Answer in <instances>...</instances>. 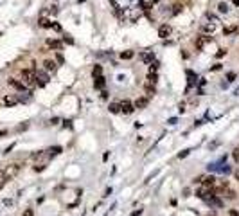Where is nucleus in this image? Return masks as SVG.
<instances>
[{
    "label": "nucleus",
    "instance_id": "obj_1",
    "mask_svg": "<svg viewBox=\"0 0 239 216\" xmlns=\"http://www.w3.org/2000/svg\"><path fill=\"white\" fill-rule=\"evenodd\" d=\"M20 78V81L25 87H34L36 85V69H22Z\"/></svg>",
    "mask_w": 239,
    "mask_h": 216
},
{
    "label": "nucleus",
    "instance_id": "obj_2",
    "mask_svg": "<svg viewBox=\"0 0 239 216\" xmlns=\"http://www.w3.org/2000/svg\"><path fill=\"white\" fill-rule=\"evenodd\" d=\"M210 41H212V36H210V34H201V36H198V38H196L194 45H196V49H198V51H201V49H203L207 43H210Z\"/></svg>",
    "mask_w": 239,
    "mask_h": 216
},
{
    "label": "nucleus",
    "instance_id": "obj_3",
    "mask_svg": "<svg viewBox=\"0 0 239 216\" xmlns=\"http://www.w3.org/2000/svg\"><path fill=\"white\" fill-rule=\"evenodd\" d=\"M120 112L126 114V115H128V114H133V112H135V104H133L130 99H124V101L120 103Z\"/></svg>",
    "mask_w": 239,
    "mask_h": 216
},
{
    "label": "nucleus",
    "instance_id": "obj_4",
    "mask_svg": "<svg viewBox=\"0 0 239 216\" xmlns=\"http://www.w3.org/2000/svg\"><path fill=\"white\" fill-rule=\"evenodd\" d=\"M7 85L9 87H13V88H16L18 92H27V87L22 83L20 79H15V78H9L7 79Z\"/></svg>",
    "mask_w": 239,
    "mask_h": 216
},
{
    "label": "nucleus",
    "instance_id": "obj_5",
    "mask_svg": "<svg viewBox=\"0 0 239 216\" xmlns=\"http://www.w3.org/2000/svg\"><path fill=\"white\" fill-rule=\"evenodd\" d=\"M49 83V74L45 70H36V85L38 87H45Z\"/></svg>",
    "mask_w": 239,
    "mask_h": 216
},
{
    "label": "nucleus",
    "instance_id": "obj_6",
    "mask_svg": "<svg viewBox=\"0 0 239 216\" xmlns=\"http://www.w3.org/2000/svg\"><path fill=\"white\" fill-rule=\"evenodd\" d=\"M5 175H7V178H13V177H16L18 175V171H20V164H9L5 169Z\"/></svg>",
    "mask_w": 239,
    "mask_h": 216
},
{
    "label": "nucleus",
    "instance_id": "obj_7",
    "mask_svg": "<svg viewBox=\"0 0 239 216\" xmlns=\"http://www.w3.org/2000/svg\"><path fill=\"white\" fill-rule=\"evenodd\" d=\"M0 103L5 104V106H15V104L18 103V96H11V94H7V96H4V97L0 99Z\"/></svg>",
    "mask_w": 239,
    "mask_h": 216
},
{
    "label": "nucleus",
    "instance_id": "obj_8",
    "mask_svg": "<svg viewBox=\"0 0 239 216\" xmlns=\"http://www.w3.org/2000/svg\"><path fill=\"white\" fill-rule=\"evenodd\" d=\"M171 31H173V29H171V25H169V23H162V25L158 27V36L162 40H165L169 34H171Z\"/></svg>",
    "mask_w": 239,
    "mask_h": 216
},
{
    "label": "nucleus",
    "instance_id": "obj_9",
    "mask_svg": "<svg viewBox=\"0 0 239 216\" xmlns=\"http://www.w3.org/2000/svg\"><path fill=\"white\" fill-rule=\"evenodd\" d=\"M187 74V78H189V85H187V90H191L192 87H196V83H198V76L192 72V70H187L185 72Z\"/></svg>",
    "mask_w": 239,
    "mask_h": 216
},
{
    "label": "nucleus",
    "instance_id": "obj_10",
    "mask_svg": "<svg viewBox=\"0 0 239 216\" xmlns=\"http://www.w3.org/2000/svg\"><path fill=\"white\" fill-rule=\"evenodd\" d=\"M43 67H45L47 72H54V70L58 69V65H56L54 59H45V61H43Z\"/></svg>",
    "mask_w": 239,
    "mask_h": 216
},
{
    "label": "nucleus",
    "instance_id": "obj_11",
    "mask_svg": "<svg viewBox=\"0 0 239 216\" xmlns=\"http://www.w3.org/2000/svg\"><path fill=\"white\" fill-rule=\"evenodd\" d=\"M216 180H218V178L214 177V175H210V177H203V182H201V184H203V187H214V186H216Z\"/></svg>",
    "mask_w": 239,
    "mask_h": 216
},
{
    "label": "nucleus",
    "instance_id": "obj_12",
    "mask_svg": "<svg viewBox=\"0 0 239 216\" xmlns=\"http://www.w3.org/2000/svg\"><path fill=\"white\" fill-rule=\"evenodd\" d=\"M104 85H106V79H104L102 74L94 76V87H95V88H104Z\"/></svg>",
    "mask_w": 239,
    "mask_h": 216
},
{
    "label": "nucleus",
    "instance_id": "obj_13",
    "mask_svg": "<svg viewBox=\"0 0 239 216\" xmlns=\"http://www.w3.org/2000/svg\"><path fill=\"white\" fill-rule=\"evenodd\" d=\"M47 45L50 47V49H56V51H60L61 47H63V41L61 40H47Z\"/></svg>",
    "mask_w": 239,
    "mask_h": 216
},
{
    "label": "nucleus",
    "instance_id": "obj_14",
    "mask_svg": "<svg viewBox=\"0 0 239 216\" xmlns=\"http://www.w3.org/2000/svg\"><path fill=\"white\" fill-rule=\"evenodd\" d=\"M147 103H149V97H139L133 104H135V108H146Z\"/></svg>",
    "mask_w": 239,
    "mask_h": 216
},
{
    "label": "nucleus",
    "instance_id": "obj_15",
    "mask_svg": "<svg viewBox=\"0 0 239 216\" xmlns=\"http://www.w3.org/2000/svg\"><path fill=\"white\" fill-rule=\"evenodd\" d=\"M223 197L227 198V200H236V198H237V193L227 187V189H223Z\"/></svg>",
    "mask_w": 239,
    "mask_h": 216
},
{
    "label": "nucleus",
    "instance_id": "obj_16",
    "mask_svg": "<svg viewBox=\"0 0 239 216\" xmlns=\"http://www.w3.org/2000/svg\"><path fill=\"white\" fill-rule=\"evenodd\" d=\"M140 59H142L144 63H147V65H149V63L155 59V54H153V52H142V54H140Z\"/></svg>",
    "mask_w": 239,
    "mask_h": 216
},
{
    "label": "nucleus",
    "instance_id": "obj_17",
    "mask_svg": "<svg viewBox=\"0 0 239 216\" xmlns=\"http://www.w3.org/2000/svg\"><path fill=\"white\" fill-rule=\"evenodd\" d=\"M38 23H40V27H43V29H52V22L49 18H45V16H41V18L38 20Z\"/></svg>",
    "mask_w": 239,
    "mask_h": 216
},
{
    "label": "nucleus",
    "instance_id": "obj_18",
    "mask_svg": "<svg viewBox=\"0 0 239 216\" xmlns=\"http://www.w3.org/2000/svg\"><path fill=\"white\" fill-rule=\"evenodd\" d=\"M146 79H147L149 85H157V81H158V74H157V72H147Z\"/></svg>",
    "mask_w": 239,
    "mask_h": 216
},
{
    "label": "nucleus",
    "instance_id": "obj_19",
    "mask_svg": "<svg viewBox=\"0 0 239 216\" xmlns=\"http://www.w3.org/2000/svg\"><path fill=\"white\" fill-rule=\"evenodd\" d=\"M47 151H49V157H56V155H60L61 151H63V148H61V146H52V148H49Z\"/></svg>",
    "mask_w": 239,
    "mask_h": 216
},
{
    "label": "nucleus",
    "instance_id": "obj_20",
    "mask_svg": "<svg viewBox=\"0 0 239 216\" xmlns=\"http://www.w3.org/2000/svg\"><path fill=\"white\" fill-rule=\"evenodd\" d=\"M237 25H228V27H225V29H223V34H225V36H230V34H234V33H237Z\"/></svg>",
    "mask_w": 239,
    "mask_h": 216
},
{
    "label": "nucleus",
    "instance_id": "obj_21",
    "mask_svg": "<svg viewBox=\"0 0 239 216\" xmlns=\"http://www.w3.org/2000/svg\"><path fill=\"white\" fill-rule=\"evenodd\" d=\"M108 110H110L112 114H120V104L119 103H110V104H108Z\"/></svg>",
    "mask_w": 239,
    "mask_h": 216
},
{
    "label": "nucleus",
    "instance_id": "obj_22",
    "mask_svg": "<svg viewBox=\"0 0 239 216\" xmlns=\"http://www.w3.org/2000/svg\"><path fill=\"white\" fill-rule=\"evenodd\" d=\"M214 29H216V23H205V25H201V31H205V33H209V34H212Z\"/></svg>",
    "mask_w": 239,
    "mask_h": 216
},
{
    "label": "nucleus",
    "instance_id": "obj_23",
    "mask_svg": "<svg viewBox=\"0 0 239 216\" xmlns=\"http://www.w3.org/2000/svg\"><path fill=\"white\" fill-rule=\"evenodd\" d=\"M146 94H147V97H153V96L157 94V90H155V85H149V83H146Z\"/></svg>",
    "mask_w": 239,
    "mask_h": 216
},
{
    "label": "nucleus",
    "instance_id": "obj_24",
    "mask_svg": "<svg viewBox=\"0 0 239 216\" xmlns=\"http://www.w3.org/2000/svg\"><path fill=\"white\" fill-rule=\"evenodd\" d=\"M207 204H209V205H212V207H223V200H219L218 197H214L212 200H209Z\"/></svg>",
    "mask_w": 239,
    "mask_h": 216
},
{
    "label": "nucleus",
    "instance_id": "obj_25",
    "mask_svg": "<svg viewBox=\"0 0 239 216\" xmlns=\"http://www.w3.org/2000/svg\"><path fill=\"white\" fill-rule=\"evenodd\" d=\"M133 56H135L133 51H122V52H120V59H131Z\"/></svg>",
    "mask_w": 239,
    "mask_h": 216
},
{
    "label": "nucleus",
    "instance_id": "obj_26",
    "mask_svg": "<svg viewBox=\"0 0 239 216\" xmlns=\"http://www.w3.org/2000/svg\"><path fill=\"white\" fill-rule=\"evenodd\" d=\"M7 180H9V178H7V175H5V171H4V169H0V189L4 187V184H5Z\"/></svg>",
    "mask_w": 239,
    "mask_h": 216
},
{
    "label": "nucleus",
    "instance_id": "obj_27",
    "mask_svg": "<svg viewBox=\"0 0 239 216\" xmlns=\"http://www.w3.org/2000/svg\"><path fill=\"white\" fill-rule=\"evenodd\" d=\"M218 9H219V13H228V5H227V2H219Z\"/></svg>",
    "mask_w": 239,
    "mask_h": 216
},
{
    "label": "nucleus",
    "instance_id": "obj_28",
    "mask_svg": "<svg viewBox=\"0 0 239 216\" xmlns=\"http://www.w3.org/2000/svg\"><path fill=\"white\" fill-rule=\"evenodd\" d=\"M102 74V67L101 65H94V69H92V76H99Z\"/></svg>",
    "mask_w": 239,
    "mask_h": 216
},
{
    "label": "nucleus",
    "instance_id": "obj_29",
    "mask_svg": "<svg viewBox=\"0 0 239 216\" xmlns=\"http://www.w3.org/2000/svg\"><path fill=\"white\" fill-rule=\"evenodd\" d=\"M158 61H155V59H153V61H151V63H149V72H157V70H158Z\"/></svg>",
    "mask_w": 239,
    "mask_h": 216
},
{
    "label": "nucleus",
    "instance_id": "obj_30",
    "mask_svg": "<svg viewBox=\"0 0 239 216\" xmlns=\"http://www.w3.org/2000/svg\"><path fill=\"white\" fill-rule=\"evenodd\" d=\"M173 7H175V9H173V15H180L182 9H183V5H180V4H175Z\"/></svg>",
    "mask_w": 239,
    "mask_h": 216
},
{
    "label": "nucleus",
    "instance_id": "obj_31",
    "mask_svg": "<svg viewBox=\"0 0 239 216\" xmlns=\"http://www.w3.org/2000/svg\"><path fill=\"white\" fill-rule=\"evenodd\" d=\"M63 43H68V45H72V43H74V38H72L70 34H65V36H63Z\"/></svg>",
    "mask_w": 239,
    "mask_h": 216
},
{
    "label": "nucleus",
    "instance_id": "obj_32",
    "mask_svg": "<svg viewBox=\"0 0 239 216\" xmlns=\"http://www.w3.org/2000/svg\"><path fill=\"white\" fill-rule=\"evenodd\" d=\"M236 78H237V76H236V72H228V74H227V79H228V83L236 81Z\"/></svg>",
    "mask_w": 239,
    "mask_h": 216
},
{
    "label": "nucleus",
    "instance_id": "obj_33",
    "mask_svg": "<svg viewBox=\"0 0 239 216\" xmlns=\"http://www.w3.org/2000/svg\"><path fill=\"white\" fill-rule=\"evenodd\" d=\"M189 153H191V150H183V151H180V153H178V158H185Z\"/></svg>",
    "mask_w": 239,
    "mask_h": 216
},
{
    "label": "nucleus",
    "instance_id": "obj_34",
    "mask_svg": "<svg viewBox=\"0 0 239 216\" xmlns=\"http://www.w3.org/2000/svg\"><path fill=\"white\" fill-rule=\"evenodd\" d=\"M225 54H227V49H219L218 52H216V58H223Z\"/></svg>",
    "mask_w": 239,
    "mask_h": 216
},
{
    "label": "nucleus",
    "instance_id": "obj_35",
    "mask_svg": "<svg viewBox=\"0 0 239 216\" xmlns=\"http://www.w3.org/2000/svg\"><path fill=\"white\" fill-rule=\"evenodd\" d=\"M45 168H47V164H40V166H34V171H36V173H40V171H43Z\"/></svg>",
    "mask_w": 239,
    "mask_h": 216
},
{
    "label": "nucleus",
    "instance_id": "obj_36",
    "mask_svg": "<svg viewBox=\"0 0 239 216\" xmlns=\"http://www.w3.org/2000/svg\"><path fill=\"white\" fill-rule=\"evenodd\" d=\"M185 110H187V108H185V103H180V104H178V112H180V114H185Z\"/></svg>",
    "mask_w": 239,
    "mask_h": 216
},
{
    "label": "nucleus",
    "instance_id": "obj_37",
    "mask_svg": "<svg viewBox=\"0 0 239 216\" xmlns=\"http://www.w3.org/2000/svg\"><path fill=\"white\" fill-rule=\"evenodd\" d=\"M63 126H65V128H72V121H70V119H65V121H63Z\"/></svg>",
    "mask_w": 239,
    "mask_h": 216
},
{
    "label": "nucleus",
    "instance_id": "obj_38",
    "mask_svg": "<svg viewBox=\"0 0 239 216\" xmlns=\"http://www.w3.org/2000/svg\"><path fill=\"white\" fill-rule=\"evenodd\" d=\"M22 216H34V211H33V209H25Z\"/></svg>",
    "mask_w": 239,
    "mask_h": 216
},
{
    "label": "nucleus",
    "instance_id": "obj_39",
    "mask_svg": "<svg viewBox=\"0 0 239 216\" xmlns=\"http://www.w3.org/2000/svg\"><path fill=\"white\" fill-rule=\"evenodd\" d=\"M49 13H50V15H58V7H56V5H52V7L49 9Z\"/></svg>",
    "mask_w": 239,
    "mask_h": 216
},
{
    "label": "nucleus",
    "instance_id": "obj_40",
    "mask_svg": "<svg viewBox=\"0 0 239 216\" xmlns=\"http://www.w3.org/2000/svg\"><path fill=\"white\" fill-rule=\"evenodd\" d=\"M201 182H203V175H198L194 178V184H201Z\"/></svg>",
    "mask_w": 239,
    "mask_h": 216
},
{
    "label": "nucleus",
    "instance_id": "obj_41",
    "mask_svg": "<svg viewBox=\"0 0 239 216\" xmlns=\"http://www.w3.org/2000/svg\"><path fill=\"white\" fill-rule=\"evenodd\" d=\"M52 29H54V31H61V25L56 23V22H52Z\"/></svg>",
    "mask_w": 239,
    "mask_h": 216
},
{
    "label": "nucleus",
    "instance_id": "obj_42",
    "mask_svg": "<svg viewBox=\"0 0 239 216\" xmlns=\"http://www.w3.org/2000/svg\"><path fill=\"white\" fill-rule=\"evenodd\" d=\"M176 122H178V119H176V117H171L169 121H167V124H171V126H173V124H176Z\"/></svg>",
    "mask_w": 239,
    "mask_h": 216
},
{
    "label": "nucleus",
    "instance_id": "obj_43",
    "mask_svg": "<svg viewBox=\"0 0 239 216\" xmlns=\"http://www.w3.org/2000/svg\"><path fill=\"white\" fill-rule=\"evenodd\" d=\"M56 61H58V63H60V65H61V63H63V61H65V59H63V56H61L60 52H58V54H56Z\"/></svg>",
    "mask_w": 239,
    "mask_h": 216
},
{
    "label": "nucleus",
    "instance_id": "obj_44",
    "mask_svg": "<svg viewBox=\"0 0 239 216\" xmlns=\"http://www.w3.org/2000/svg\"><path fill=\"white\" fill-rule=\"evenodd\" d=\"M234 160L239 162V148H237V150H234Z\"/></svg>",
    "mask_w": 239,
    "mask_h": 216
},
{
    "label": "nucleus",
    "instance_id": "obj_45",
    "mask_svg": "<svg viewBox=\"0 0 239 216\" xmlns=\"http://www.w3.org/2000/svg\"><path fill=\"white\" fill-rule=\"evenodd\" d=\"M140 214H142V209H137V211H133L130 216H140Z\"/></svg>",
    "mask_w": 239,
    "mask_h": 216
},
{
    "label": "nucleus",
    "instance_id": "obj_46",
    "mask_svg": "<svg viewBox=\"0 0 239 216\" xmlns=\"http://www.w3.org/2000/svg\"><path fill=\"white\" fill-rule=\"evenodd\" d=\"M230 216H239V211H236V209H230V213H228Z\"/></svg>",
    "mask_w": 239,
    "mask_h": 216
},
{
    "label": "nucleus",
    "instance_id": "obj_47",
    "mask_svg": "<svg viewBox=\"0 0 239 216\" xmlns=\"http://www.w3.org/2000/svg\"><path fill=\"white\" fill-rule=\"evenodd\" d=\"M205 83H207V79H203V78H201V79H199V81H198V83H196V85H198V87H203Z\"/></svg>",
    "mask_w": 239,
    "mask_h": 216
},
{
    "label": "nucleus",
    "instance_id": "obj_48",
    "mask_svg": "<svg viewBox=\"0 0 239 216\" xmlns=\"http://www.w3.org/2000/svg\"><path fill=\"white\" fill-rule=\"evenodd\" d=\"M112 193H113V189H112V187H108V189H106V193H104V197H110Z\"/></svg>",
    "mask_w": 239,
    "mask_h": 216
},
{
    "label": "nucleus",
    "instance_id": "obj_49",
    "mask_svg": "<svg viewBox=\"0 0 239 216\" xmlns=\"http://www.w3.org/2000/svg\"><path fill=\"white\" fill-rule=\"evenodd\" d=\"M101 97H102V99H108V92H106V90H102V92H101Z\"/></svg>",
    "mask_w": 239,
    "mask_h": 216
},
{
    "label": "nucleus",
    "instance_id": "obj_50",
    "mask_svg": "<svg viewBox=\"0 0 239 216\" xmlns=\"http://www.w3.org/2000/svg\"><path fill=\"white\" fill-rule=\"evenodd\" d=\"M58 122H60V119H58V117H52V119H50V124H58Z\"/></svg>",
    "mask_w": 239,
    "mask_h": 216
},
{
    "label": "nucleus",
    "instance_id": "obj_51",
    "mask_svg": "<svg viewBox=\"0 0 239 216\" xmlns=\"http://www.w3.org/2000/svg\"><path fill=\"white\" fill-rule=\"evenodd\" d=\"M13 148H15V144H11V146H7V148H5V151H4V153H9V151H11V150H13Z\"/></svg>",
    "mask_w": 239,
    "mask_h": 216
},
{
    "label": "nucleus",
    "instance_id": "obj_52",
    "mask_svg": "<svg viewBox=\"0 0 239 216\" xmlns=\"http://www.w3.org/2000/svg\"><path fill=\"white\" fill-rule=\"evenodd\" d=\"M5 135H7V130H0V139L5 137Z\"/></svg>",
    "mask_w": 239,
    "mask_h": 216
},
{
    "label": "nucleus",
    "instance_id": "obj_53",
    "mask_svg": "<svg viewBox=\"0 0 239 216\" xmlns=\"http://www.w3.org/2000/svg\"><path fill=\"white\" fill-rule=\"evenodd\" d=\"M219 69H221V65H219V63H216V65H214V67H212L210 70H219Z\"/></svg>",
    "mask_w": 239,
    "mask_h": 216
},
{
    "label": "nucleus",
    "instance_id": "obj_54",
    "mask_svg": "<svg viewBox=\"0 0 239 216\" xmlns=\"http://www.w3.org/2000/svg\"><path fill=\"white\" fill-rule=\"evenodd\" d=\"M236 178H237V180H239V169H237V171H236Z\"/></svg>",
    "mask_w": 239,
    "mask_h": 216
},
{
    "label": "nucleus",
    "instance_id": "obj_55",
    "mask_svg": "<svg viewBox=\"0 0 239 216\" xmlns=\"http://www.w3.org/2000/svg\"><path fill=\"white\" fill-rule=\"evenodd\" d=\"M157 2H160V0H151V4H157Z\"/></svg>",
    "mask_w": 239,
    "mask_h": 216
},
{
    "label": "nucleus",
    "instance_id": "obj_56",
    "mask_svg": "<svg viewBox=\"0 0 239 216\" xmlns=\"http://www.w3.org/2000/svg\"><path fill=\"white\" fill-rule=\"evenodd\" d=\"M234 4H236V5H239V0H234Z\"/></svg>",
    "mask_w": 239,
    "mask_h": 216
},
{
    "label": "nucleus",
    "instance_id": "obj_57",
    "mask_svg": "<svg viewBox=\"0 0 239 216\" xmlns=\"http://www.w3.org/2000/svg\"><path fill=\"white\" fill-rule=\"evenodd\" d=\"M209 216H216V214H209Z\"/></svg>",
    "mask_w": 239,
    "mask_h": 216
}]
</instances>
